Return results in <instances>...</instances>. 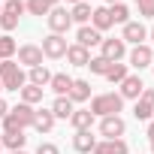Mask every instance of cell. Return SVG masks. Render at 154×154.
Wrapping results in <instances>:
<instances>
[{"label": "cell", "instance_id": "cell-31", "mask_svg": "<svg viewBox=\"0 0 154 154\" xmlns=\"http://www.w3.org/2000/svg\"><path fill=\"white\" fill-rule=\"evenodd\" d=\"M3 12H6V15H15V18H21V12H24V3H21V0H6V3H3Z\"/></svg>", "mask_w": 154, "mask_h": 154}, {"label": "cell", "instance_id": "cell-8", "mask_svg": "<svg viewBox=\"0 0 154 154\" xmlns=\"http://www.w3.org/2000/svg\"><path fill=\"white\" fill-rule=\"evenodd\" d=\"M121 39H124V42H133V45H142V42L148 39V30H145V24H142V21H127V24H124Z\"/></svg>", "mask_w": 154, "mask_h": 154}, {"label": "cell", "instance_id": "cell-32", "mask_svg": "<svg viewBox=\"0 0 154 154\" xmlns=\"http://www.w3.org/2000/svg\"><path fill=\"white\" fill-rule=\"evenodd\" d=\"M136 6H139V15L154 18V0H136Z\"/></svg>", "mask_w": 154, "mask_h": 154}, {"label": "cell", "instance_id": "cell-37", "mask_svg": "<svg viewBox=\"0 0 154 154\" xmlns=\"http://www.w3.org/2000/svg\"><path fill=\"white\" fill-rule=\"evenodd\" d=\"M148 139H151V142H154V121H151V124H148Z\"/></svg>", "mask_w": 154, "mask_h": 154}, {"label": "cell", "instance_id": "cell-4", "mask_svg": "<svg viewBox=\"0 0 154 154\" xmlns=\"http://www.w3.org/2000/svg\"><path fill=\"white\" fill-rule=\"evenodd\" d=\"M39 48H42V54H45V57L57 60V57H63V54H66V48H69V45H66V39H63L60 33H48V36L42 39V45H39Z\"/></svg>", "mask_w": 154, "mask_h": 154}, {"label": "cell", "instance_id": "cell-28", "mask_svg": "<svg viewBox=\"0 0 154 154\" xmlns=\"http://www.w3.org/2000/svg\"><path fill=\"white\" fill-rule=\"evenodd\" d=\"M48 9H51V6L45 3V0H27V3H24V12L39 15V18H42V15H48Z\"/></svg>", "mask_w": 154, "mask_h": 154}, {"label": "cell", "instance_id": "cell-1", "mask_svg": "<svg viewBox=\"0 0 154 154\" xmlns=\"http://www.w3.org/2000/svg\"><path fill=\"white\" fill-rule=\"evenodd\" d=\"M0 85H3V91H21L27 85V75L24 69L15 63V60H0Z\"/></svg>", "mask_w": 154, "mask_h": 154}, {"label": "cell", "instance_id": "cell-35", "mask_svg": "<svg viewBox=\"0 0 154 154\" xmlns=\"http://www.w3.org/2000/svg\"><path fill=\"white\" fill-rule=\"evenodd\" d=\"M139 100H145V103H151V106H154V88H145Z\"/></svg>", "mask_w": 154, "mask_h": 154}, {"label": "cell", "instance_id": "cell-36", "mask_svg": "<svg viewBox=\"0 0 154 154\" xmlns=\"http://www.w3.org/2000/svg\"><path fill=\"white\" fill-rule=\"evenodd\" d=\"M6 112H9V106H6V100H3V97H0V121L6 118Z\"/></svg>", "mask_w": 154, "mask_h": 154}, {"label": "cell", "instance_id": "cell-43", "mask_svg": "<svg viewBox=\"0 0 154 154\" xmlns=\"http://www.w3.org/2000/svg\"><path fill=\"white\" fill-rule=\"evenodd\" d=\"M151 154H154V142H151Z\"/></svg>", "mask_w": 154, "mask_h": 154}, {"label": "cell", "instance_id": "cell-30", "mask_svg": "<svg viewBox=\"0 0 154 154\" xmlns=\"http://www.w3.org/2000/svg\"><path fill=\"white\" fill-rule=\"evenodd\" d=\"M88 66H91V72H94V75H106V69H109L112 63H109L106 57H100V54H97V57H91V60H88Z\"/></svg>", "mask_w": 154, "mask_h": 154}, {"label": "cell", "instance_id": "cell-40", "mask_svg": "<svg viewBox=\"0 0 154 154\" xmlns=\"http://www.w3.org/2000/svg\"><path fill=\"white\" fill-rule=\"evenodd\" d=\"M9 154H27V151H24V148H21V151H9Z\"/></svg>", "mask_w": 154, "mask_h": 154}, {"label": "cell", "instance_id": "cell-23", "mask_svg": "<svg viewBox=\"0 0 154 154\" xmlns=\"http://www.w3.org/2000/svg\"><path fill=\"white\" fill-rule=\"evenodd\" d=\"M42 91H45V88H36V85H24L18 94H21V103H27V106H36V103H42Z\"/></svg>", "mask_w": 154, "mask_h": 154}, {"label": "cell", "instance_id": "cell-26", "mask_svg": "<svg viewBox=\"0 0 154 154\" xmlns=\"http://www.w3.org/2000/svg\"><path fill=\"white\" fill-rule=\"evenodd\" d=\"M109 15H112V24H127L130 21V9L124 3H112L109 6Z\"/></svg>", "mask_w": 154, "mask_h": 154}, {"label": "cell", "instance_id": "cell-14", "mask_svg": "<svg viewBox=\"0 0 154 154\" xmlns=\"http://www.w3.org/2000/svg\"><path fill=\"white\" fill-rule=\"evenodd\" d=\"M66 97L72 100V106H75V103L91 100V82H85V79H72V88H69V94H66Z\"/></svg>", "mask_w": 154, "mask_h": 154}, {"label": "cell", "instance_id": "cell-27", "mask_svg": "<svg viewBox=\"0 0 154 154\" xmlns=\"http://www.w3.org/2000/svg\"><path fill=\"white\" fill-rule=\"evenodd\" d=\"M18 51V45H15V39L6 33V36H0V60H12V54Z\"/></svg>", "mask_w": 154, "mask_h": 154}, {"label": "cell", "instance_id": "cell-20", "mask_svg": "<svg viewBox=\"0 0 154 154\" xmlns=\"http://www.w3.org/2000/svg\"><path fill=\"white\" fill-rule=\"evenodd\" d=\"M91 12H94L91 3H85V0H82V3H75V6L69 9V18H72L75 24H82V27H85V24H91Z\"/></svg>", "mask_w": 154, "mask_h": 154}, {"label": "cell", "instance_id": "cell-10", "mask_svg": "<svg viewBox=\"0 0 154 154\" xmlns=\"http://www.w3.org/2000/svg\"><path fill=\"white\" fill-rule=\"evenodd\" d=\"M142 91H145V85H142V79L139 75H127V79L121 82V100H139L142 97Z\"/></svg>", "mask_w": 154, "mask_h": 154}, {"label": "cell", "instance_id": "cell-7", "mask_svg": "<svg viewBox=\"0 0 154 154\" xmlns=\"http://www.w3.org/2000/svg\"><path fill=\"white\" fill-rule=\"evenodd\" d=\"M15 54H18V63H24L27 69H33V66H42V48H39V45H33V42L21 45Z\"/></svg>", "mask_w": 154, "mask_h": 154}, {"label": "cell", "instance_id": "cell-3", "mask_svg": "<svg viewBox=\"0 0 154 154\" xmlns=\"http://www.w3.org/2000/svg\"><path fill=\"white\" fill-rule=\"evenodd\" d=\"M45 21H48V30H51V33H60V36L72 27L69 9H63V6H51V9H48V15H45Z\"/></svg>", "mask_w": 154, "mask_h": 154}, {"label": "cell", "instance_id": "cell-6", "mask_svg": "<svg viewBox=\"0 0 154 154\" xmlns=\"http://www.w3.org/2000/svg\"><path fill=\"white\" fill-rule=\"evenodd\" d=\"M127 133V124L121 115H109V118H100V136L106 139H121Z\"/></svg>", "mask_w": 154, "mask_h": 154}, {"label": "cell", "instance_id": "cell-34", "mask_svg": "<svg viewBox=\"0 0 154 154\" xmlns=\"http://www.w3.org/2000/svg\"><path fill=\"white\" fill-rule=\"evenodd\" d=\"M36 154H60V148H57V145H51V142H39Z\"/></svg>", "mask_w": 154, "mask_h": 154}, {"label": "cell", "instance_id": "cell-44", "mask_svg": "<svg viewBox=\"0 0 154 154\" xmlns=\"http://www.w3.org/2000/svg\"><path fill=\"white\" fill-rule=\"evenodd\" d=\"M0 12H3V3H0Z\"/></svg>", "mask_w": 154, "mask_h": 154}, {"label": "cell", "instance_id": "cell-21", "mask_svg": "<svg viewBox=\"0 0 154 154\" xmlns=\"http://www.w3.org/2000/svg\"><path fill=\"white\" fill-rule=\"evenodd\" d=\"M72 109H75V106H72L69 97H54V103H51V115H54V118H66V121H69Z\"/></svg>", "mask_w": 154, "mask_h": 154}, {"label": "cell", "instance_id": "cell-48", "mask_svg": "<svg viewBox=\"0 0 154 154\" xmlns=\"http://www.w3.org/2000/svg\"><path fill=\"white\" fill-rule=\"evenodd\" d=\"M151 69H154V63H151Z\"/></svg>", "mask_w": 154, "mask_h": 154}, {"label": "cell", "instance_id": "cell-24", "mask_svg": "<svg viewBox=\"0 0 154 154\" xmlns=\"http://www.w3.org/2000/svg\"><path fill=\"white\" fill-rule=\"evenodd\" d=\"M48 82H51V72L45 66H33L30 75H27V85H36V88H45Z\"/></svg>", "mask_w": 154, "mask_h": 154}, {"label": "cell", "instance_id": "cell-42", "mask_svg": "<svg viewBox=\"0 0 154 154\" xmlns=\"http://www.w3.org/2000/svg\"><path fill=\"white\" fill-rule=\"evenodd\" d=\"M148 36H151V42H154V27H151V33H148Z\"/></svg>", "mask_w": 154, "mask_h": 154}, {"label": "cell", "instance_id": "cell-33", "mask_svg": "<svg viewBox=\"0 0 154 154\" xmlns=\"http://www.w3.org/2000/svg\"><path fill=\"white\" fill-rule=\"evenodd\" d=\"M0 27L9 33V30H15V27H18V18H15V15H6V12H0Z\"/></svg>", "mask_w": 154, "mask_h": 154}, {"label": "cell", "instance_id": "cell-41", "mask_svg": "<svg viewBox=\"0 0 154 154\" xmlns=\"http://www.w3.org/2000/svg\"><path fill=\"white\" fill-rule=\"evenodd\" d=\"M66 3H72V6H75V3H82V0H66Z\"/></svg>", "mask_w": 154, "mask_h": 154}, {"label": "cell", "instance_id": "cell-22", "mask_svg": "<svg viewBox=\"0 0 154 154\" xmlns=\"http://www.w3.org/2000/svg\"><path fill=\"white\" fill-rule=\"evenodd\" d=\"M0 142H3V148H9V151H21L24 142H27V136H24V130H18V133H3Z\"/></svg>", "mask_w": 154, "mask_h": 154}, {"label": "cell", "instance_id": "cell-13", "mask_svg": "<svg viewBox=\"0 0 154 154\" xmlns=\"http://www.w3.org/2000/svg\"><path fill=\"white\" fill-rule=\"evenodd\" d=\"M94 154H130L124 139H103L94 145Z\"/></svg>", "mask_w": 154, "mask_h": 154}, {"label": "cell", "instance_id": "cell-38", "mask_svg": "<svg viewBox=\"0 0 154 154\" xmlns=\"http://www.w3.org/2000/svg\"><path fill=\"white\" fill-rule=\"evenodd\" d=\"M45 3H48V6H57V3H60V0H45Z\"/></svg>", "mask_w": 154, "mask_h": 154}, {"label": "cell", "instance_id": "cell-29", "mask_svg": "<svg viewBox=\"0 0 154 154\" xmlns=\"http://www.w3.org/2000/svg\"><path fill=\"white\" fill-rule=\"evenodd\" d=\"M133 115H136V121H148V118L154 115V106H151V103H145V100H136Z\"/></svg>", "mask_w": 154, "mask_h": 154}, {"label": "cell", "instance_id": "cell-46", "mask_svg": "<svg viewBox=\"0 0 154 154\" xmlns=\"http://www.w3.org/2000/svg\"><path fill=\"white\" fill-rule=\"evenodd\" d=\"M0 148H3V142H0Z\"/></svg>", "mask_w": 154, "mask_h": 154}, {"label": "cell", "instance_id": "cell-11", "mask_svg": "<svg viewBox=\"0 0 154 154\" xmlns=\"http://www.w3.org/2000/svg\"><path fill=\"white\" fill-rule=\"evenodd\" d=\"M75 42H79L82 48H94V45H100V42H103V33H100V30H94L91 24H85V27H79V33H75Z\"/></svg>", "mask_w": 154, "mask_h": 154}, {"label": "cell", "instance_id": "cell-18", "mask_svg": "<svg viewBox=\"0 0 154 154\" xmlns=\"http://www.w3.org/2000/svg\"><path fill=\"white\" fill-rule=\"evenodd\" d=\"M63 57H66L72 66H88V60H91V51H88V48H82L79 42H75V45H69V48H66V54H63Z\"/></svg>", "mask_w": 154, "mask_h": 154}, {"label": "cell", "instance_id": "cell-5", "mask_svg": "<svg viewBox=\"0 0 154 154\" xmlns=\"http://www.w3.org/2000/svg\"><path fill=\"white\" fill-rule=\"evenodd\" d=\"M100 48H103V51H100V57H106L109 63H118V60L127 54V42H124L121 36H115V39H103V42H100Z\"/></svg>", "mask_w": 154, "mask_h": 154}, {"label": "cell", "instance_id": "cell-25", "mask_svg": "<svg viewBox=\"0 0 154 154\" xmlns=\"http://www.w3.org/2000/svg\"><path fill=\"white\" fill-rule=\"evenodd\" d=\"M127 75H130V72H127V63H112V66L106 69V79H109L112 85H121Z\"/></svg>", "mask_w": 154, "mask_h": 154}, {"label": "cell", "instance_id": "cell-15", "mask_svg": "<svg viewBox=\"0 0 154 154\" xmlns=\"http://www.w3.org/2000/svg\"><path fill=\"white\" fill-rule=\"evenodd\" d=\"M94 145H97V139L91 136V130H75V136H72V148L79 151V154H91Z\"/></svg>", "mask_w": 154, "mask_h": 154}, {"label": "cell", "instance_id": "cell-12", "mask_svg": "<svg viewBox=\"0 0 154 154\" xmlns=\"http://www.w3.org/2000/svg\"><path fill=\"white\" fill-rule=\"evenodd\" d=\"M54 121H57V118L51 115V109H36V112H33V124H30V127H33L36 133H51Z\"/></svg>", "mask_w": 154, "mask_h": 154}, {"label": "cell", "instance_id": "cell-39", "mask_svg": "<svg viewBox=\"0 0 154 154\" xmlns=\"http://www.w3.org/2000/svg\"><path fill=\"white\" fill-rule=\"evenodd\" d=\"M106 3H109V6H112V3H124V0H106Z\"/></svg>", "mask_w": 154, "mask_h": 154}, {"label": "cell", "instance_id": "cell-45", "mask_svg": "<svg viewBox=\"0 0 154 154\" xmlns=\"http://www.w3.org/2000/svg\"><path fill=\"white\" fill-rule=\"evenodd\" d=\"M85 3H91V0H85Z\"/></svg>", "mask_w": 154, "mask_h": 154}, {"label": "cell", "instance_id": "cell-9", "mask_svg": "<svg viewBox=\"0 0 154 154\" xmlns=\"http://www.w3.org/2000/svg\"><path fill=\"white\" fill-rule=\"evenodd\" d=\"M154 63V51H151V45H133V51H130V66H136V69H145V66H151Z\"/></svg>", "mask_w": 154, "mask_h": 154}, {"label": "cell", "instance_id": "cell-16", "mask_svg": "<svg viewBox=\"0 0 154 154\" xmlns=\"http://www.w3.org/2000/svg\"><path fill=\"white\" fill-rule=\"evenodd\" d=\"M94 115H91V109H72V115H69V124L75 127V130H91L94 127Z\"/></svg>", "mask_w": 154, "mask_h": 154}, {"label": "cell", "instance_id": "cell-47", "mask_svg": "<svg viewBox=\"0 0 154 154\" xmlns=\"http://www.w3.org/2000/svg\"><path fill=\"white\" fill-rule=\"evenodd\" d=\"M0 91H3V85H0Z\"/></svg>", "mask_w": 154, "mask_h": 154}, {"label": "cell", "instance_id": "cell-2", "mask_svg": "<svg viewBox=\"0 0 154 154\" xmlns=\"http://www.w3.org/2000/svg\"><path fill=\"white\" fill-rule=\"evenodd\" d=\"M121 109H124L121 94H97L91 100V115L94 118H109V115H118Z\"/></svg>", "mask_w": 154, "mask_h": 154}, {"label": "cell", "instance_id": "cell-19", "mask_svg": "<svg viewBox=\"0 0 154 154\" xmlns=\"http://www.w3.org/2000/svg\"><path fill=\"white\" fill-rule=\"evenodd\" d=\"M48 88L57 94V97H66L69 94V88H72V79L66 72H51V82H48Z\"/></svg>", "mask_w": 154, "mask_h": 154}, {"label": "cell", "instance_id": "cell-17", "mask_svg": "<svg viewBox=\"0 0 154 154\" xmlns=\"http://www.w3.org/2000/svg\"><path fill=\"white\" fill-rule=\"evenodd\" d=\"M91 27L94 30H109L112 27V15H109V6H97L94 12H91Z\"/></svg>", "mask_w": 154, "mask_h": 154}]
</instances>
